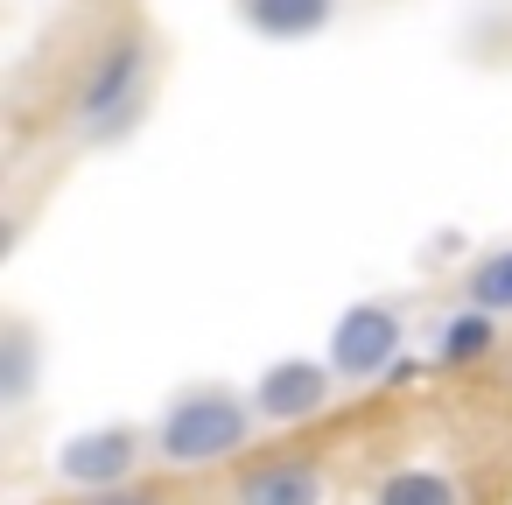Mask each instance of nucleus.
<instances>
[{
    "label": "nucleus",
    "instance_id": "obj_1",
    "mask_svg": "<svg viewBox=\"0 0 512 505\" xmlns=\"http://www.w3.org/2000/svg\"><path fill=\"white\" fill-rule=\"evenodd\" d=\"M246 407L232 400V393H190V400H176L169 414H162V428H155V449H162V463H176V470H204V463H225L232 449H246Z\"/></svg>",
    "mask_w": 512,
    "mask_h": 505
},
{
    "label": "nucleus",
    "instance_id": "obj_2",
    "mask_svg": "<svg viewBox=\"0 0 512 505\" xmlns=\"http://www.w3.org/2000/svg\"><path fill=\"white\" fill-rule=\"evenodd\" d=\"M400 358V316L379 302H351L330 323V372L337 379H379Z\"/></svg>",
    "mask_w": 512,
    "mask_h": 505
},
{
    "label": "nucleus",
    "instance_id": "obj_3",
    "mask_svg": "<svg viewBox=\"0 0 512 505\" xmlns=\"http://www.w3.org/2000/svg\"><path fill=\"white\" fill-rule=\"evenodd\" d=\"M330 365H316V358H281V365H267L260 372V386H253V414L260 421H309V414H323L330 407Z\"/></svg>",
    "mask_w": 512,
    "mask_h": 505
},
{
    "label": "nucleus",
    "instance_id": "obj_4",
    "mask_svg": "<svg viewBox=\"0 0 512 505\" xmlns=\"http://www.w3.org/2000/svg\"><path fill=\"white\" fill-rule=\"evenodd\" d=\"M57 470H64L71 484H85V491H113V484H127V470H134V435H127V428H85V435H71V442L57 449Z\"/></svg>",
    "mask_w": 512,
    "mask_h": 505
},
{
    "label": "nucleus",
    "instance_id": "obj_5",
    "mask_svg": "<svg viewBox=\"0 0 512 505\" xmlns=\"http://www.w3.org/2000/svg\"><path fill=\"white\" fill-rule=\"evenodd\" d=\"M134 85H141V43L106 50L99 71H92V85H85V99H78V120H85V127H106L113 113H127Z\"/></svg>",
    "mask_w": 512,
    "mask_h": 505
},
{
    "label": "nucleus",
    "instance_id": "obj_6",
    "mask_svg": "<svg viewBox=\"0 0 512 505\" xmlns=\"http://www.w3.org/2000/svg\"><path fill=\"white\" fill-rule=\"evenodd\" d=\"M239 505H323V470L302 456H281L239 484Z\"/></svg>",
    "mask_w": 512,
    "mask_h": 505
},
{
    "label": "nucleus",
    "instance_id": "obj_7",
    "mask_svg": "<svg viewBox=\"0 0 512 505\" xmlns=\"http://www.w3.org/2000/svg\"><path fill=\"white\" fill-rule=\"evenodd\" d=\"M330 15H337V0H246V22H253L267 43H302V36H316Z\"/></svg>",
    "mask_w": 512,
    "mask_h": 505
},
{
    "label": "nucleus",
    "instance_id": "obj_8",
    "mask_svg": "<svg viewBox=\"0 0 512 505\" xmlns=\"http://www.w3.org/2000/svg\"><path fill=\"white\" fill-rule=\"evenodd\" d=\"M372 505H456V484L442 470H393Z\"/></svg>",
    "mask_w": 512,
    "mask_h": 505
},
{
    "label": "nucleus",
    "instance_id": "obj_9",
    "mask_svg": "<svg viewBox=\"0 0 512 505\" xmlns=\"http://www.w3.org/2000/svg\"><path fill=\"white\" fill-rule=\"evenodd\" d=\"M484 351H491V309H470V316H449L442 323V344H435L442 365H470Z\"/></svg>",
    "mask_w": 512,
    "mask_h": 505
},
{
    "label": "nucleus",
    "instance_id": "obj_10",
    "mask_svg": "<svg viewBox=\"0 0 512 505\" xmlns=\"http://www.w3.org/2000/svg\"><path fill=\"white\" fill-rule=\"evenodd\" d=\"M470 302H477V309H512V253L477 260V274H470Z\"/></svg>",
    "mask_w": 512,
    "mask_h": 505
},
{
    "label": "nucleus",
    "instance_id": "obj_11",
    "mask_svg": "<svg viewBox=\"0 0 512 505\" xmlns=\"http://www.w3.org/2000/svg\"><path fill=\"white\" fill-rule=\"evenodd\" d=\"M8 400H29V337L8 344Z\"/></svg>",
    "mask_w": 512,
    "mask_h": 505
},
{
    "label": "nucleus",
    "instance_id": "obj_12",
    "mask_svg": "<svg viewBox=\"0 0 512 505\" xmlns=\"http://www.w3.org/2000/svg\"><path fill=\"white\" fill-rule=\"evenodd\" d=\"M92 505H155L148 491H127V484H113V491H92Z\"/></svg>",
    "mask_w": 512,
    "mask_h": 505
}]
</instances>
